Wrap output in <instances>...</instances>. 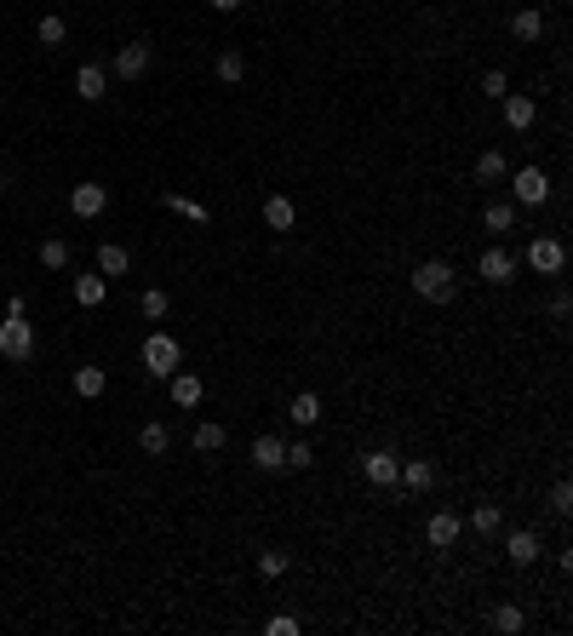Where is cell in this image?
Masks as SVG:
<instances>
[{
  "instance_id": "obj_7",
  "label": "cell",
  "mask_w": 573,
  "mask_h": 636,
  "mask_svg": "<svg viewBox=\"0 0 573 636\" xmlns=\"http://www.w3.org/2000/svg\"><path fill=\"white\" fill-rule=\"evenodd\" d=\"M104 206H109L104 183H75V190H69V213L75 218H104Z\"/></svg>"
},
{
  "instance_id": "obj_15",
  "label": "cell",
  "mask_w": 573,
  "mask_h": 636,
  "mask_svg": "<svg viewBox=\"0 0 573 636\" xmlns=\"http://www.w3.org/2000/svg\"><path fill=\"white\" fill-rule=\"evenodd\" d=\"M264 224H270L275 236H287V229L298 224V206H292L287 195H270V201H264Z\"/></svg>"
},
{
  "instance_id": "obj_35",
  "label": "cell",
  "mask_w": 573,
  "mask_h": 636,
  "mask_svg": "<svg viewBox=\"0 0 573 636\" xmlns=\"http://www.w3.org/2000/svg\"><path fill=\"white\" fill-rule=\"evenodd\" d=\"M161 201L173 206V213H184V218H195V224H206V206H195V201H184V195H173V190H166Z\"/></svg>"
},
{
  "instance_id": "obj_41",
  "label": "cell",
  "mask_w": 573,
  "mask_h": 636,
  "mask_svg": "<svg viewBox=\"0 0 573 636\" xmlns=\"http://www.w3.org/2000/svg\"><path fill=\"white\" fill-rule=\"evenodd\" d=\"M0 195H6V173H0Z\"/></svg>"
},
{
  "instance_id": "obj_33",
  "label": "cell",
  "mask_w": 573,
  "mask_h": 636,
  "mask_svg": "<svg viewBox=\"0 0 573 636\" xmlns=\"http://www.w3.org/2000/svg\"><path fill=\"white\" fill-rule=\"evenodd\" d=\"M287 568H292L287 550H264V556H259V579H282Z\"/></svg>"
},
{
  "instance_id": "obj_31",
  "label": "cell",
  "mask_w": 573,
  "mask_h": 636,
  "mask_svg": "<svg viewBox=\"0 0 573 636\" xmlns=\"http://www.w3.org/2000/svg\"><path fill=\"white\" fill-rule=\"evenodd\" d=\"M505 173H510V161H505V155H499V150H487L482 161H476V178H482V183H499Z\"/></svg>"
},
{
  "instance_id": "obj_21",
  "label": "cell",
  "mask_w": 573,
  "mask_h": 636,
  "mask_svg": "<svg viewBox=\"0 0 573 636\" xmlns=\"http://www.w3.org/2000/svg\"><path fill=\"white\" fill-rule=\"evenodd\" d=\"M224 442H229L224 424H213V419H201V424H195V436H190L195 454H224Z\"/></svg>"
},
{
  "instance_id": "obj_38",
  "label": "cell",
  "mask_w": 573,
  "mask_h": 636,
  "mask_svg": "<svg viewBox=\"0 0 573 636\" xmlns=\"http://www.w3.org/2000/svg\"><path fill=\"white\" fill-rule=\"evenodd\" d=\"M573 315V299H568V287L562 292H551V322H568Z\"/></svg>"
},
{
  "instance_id": "obj_27",
  "label": "cell",
  "mask_w": 573,
  "mask_h": 636,
  "mask_svg": "<svg viewBox=\"0 0 573 636\" xmlns=\"http://www.w3.org/2000/svg\"><path fill=\"white\" fill-rule=\"evenodd\" d=\"M482 224H487V229H493V236H505V229H510V224H516V206H510V201H487V213H482Z\"/></svg>"
},
{
  "instance_id": "obj_23",
  "label": "cell",
  "mask_w": 573,
  "mask_h": 636,
  "mask_svg": "<svg viewBox=\"0 0 573 636\" xmlns=\"http://www.w3.org/2000/svg\"><path fill=\"white\" fill-rule=\"evenodd\" d=\"M138 447H143L150 459H166V454H173V430H166V424H143V430H138Z\"/></svg>"
},
{
  "instance_id": "obj_20",
  "label": "cell",
  "mask_w": 573,
  "mask_h": 636,
  "mask_svg": "<svg viewBox=\"0 0 573 636\" xmlns=\"http://www.w3.org/2000/svg\"><path fill=\"white\" fill-rule=\"evenodd\" d=\"M166 384H173V401H178V407H201V396H206V390H201V378H195V373H173V378H166Z\"/></svg>"
},
{
  "instance_id": "obj_25",
  "label": "cell",
  "mask_w": 573,
  "mask_h": 636,
  "mask_svg": "<svg viewBox=\"0 0 573 636\" xmlns=\"http://www.w3.org/2000/svg\"><path fill=\"white\" fill-rule=\"evenodd\" d=\"M213 75L224 81V87H241V75H247V58H241V52H218Z\"/></svg>"
},
{
  "instance_id": "obj_36",
  "label": "cell",
  "mask_w": 573,
  "mask_h": 636,
  "mask_svg": "<svg viewBox=\"0 0 573 636\" xmlns=\"http://www.w3.org/2000/svg\"><path fill=\"white\" fill-rule=\"evenodd\" d=\"M482 92H487V97H505V92H510V75H505V69H487Z\"/></svg>"
},
{
  "instance_id": "obj_5",
  "label": "cell",
  "mask_w": 573,
  "mask_h": 636,
  "mask_svg": "<svg viewBox=\"0 0 573 636\" xmlns=\"http://www.w3.org/2000/svg\"><path fill=\"white\" fill-rule=\"evenodd\" d=\"M361 476H368L373 487H396V476H401V459L390 454V447H373V454H361Z\"/></svg>"
},
{
  "instance_id": "obj_6",
  "label": "cell",
  "mask_w": 573,
  "mask_h": 636,
  "mask_svg": "<svg viewBox=\"0 0 573 636\" xmlns=\"http://www.w3.org/2000/svg\"><path fill=\"white\" fill-rule=\"evenodd\" d=\"M476 270H482L487 287H510V281H516V259H510L505 247H487L482 259H476Z\"/></svg>"
},
{
  "instance_id": "obj_26",
  "label": "cell",
  "mask_w": 573,
  "mask_h": 636,
  "mask_svg": "<svg viewBox=\"0 0 573 636\" xmlns=\"http://www.w3.org/2000/svg\"><path fill=\"white\" fill-rule=\"evenodd\" d=\"M35 41L52 52V46H64V41H69V23H64V18H41V23H35Z\"/></svg>"
},
{
  "instance_id": "obj_16",
  "label": "cell",
  "mask_w": 573,
  "mask_h": 636,
  "mask_svg": "<svg viewBox=\"0 0 573 636\" xmlns=\"http://www.w3.org/2000/svg\"><path fill=\"white\" fill-rule=\"evenodd\" d=\"M132 270V252L127 247H120V241H104V247H97V275H127Z\"/></svg>"
},
{
  "instance_id": "obj_4",
  "label": "cell",
  "mask_w": 573,
  "mask_h": 636,
  "mask_svg": "<svg viewBox=\"0 0 573 636\" xmlns=\"http://www.w3.org/2000/svg\"><path fill=\"white\" fill-rule=\"evenodd\" d=\"M510 195H516V206H545L551 201V178H545L539 167H522V173L510 178Z\"/></svg>"
},
{
  "instance_id": "obj_32",
  "label": "cell",
  "mask_w": 573,
  "mask_h": 636,
  "mask_svg": "<svg viewBox=\"0 0 573 636\" xmlns=\"http://www.w3.org/2000/svg\"><path fill=\"white\" fill-rule=\"evenodd\" d=\"M41 264H46V270H69V241H41Z\"/></svg>"
},
{
  "instance_id": "obj_40",
  "label": "cell",
  "mask_w": 573,
  "mask_h": 636,
  "mask_svg": "<svg viewBox=\"0 0 573 636\" xmlns=\"http://www.w3.org/2000/svg\"><path fill=\"white\" fill-rule=\"evenodd\" d=\"M213 6H218V12H241V0H213Z\"/></svg>"
},
{
  "instance_id": "obj_9",
  "label": "cell",
  "mask_w": 573,
  "mask_h": 636,
  "mask_svg": "<svg viewBox=\"0 0 573 636\" xmlns=\"http://www.w3.org/2000/svg\"><path fill=\"white\" fill-rule=\"evenodd\" d=\"M562 264H568V247H562V241H533V247H528V270L562 275Z\"/></svg>"
},
{
  "instance_id": "obj_22",
  "label": "cell",
  "mask_w": 573,
  "mask_h": 636,
  "mask_svg": "<svg viewBox=\"0 0 573 636\" xmlns=\"http://www.w3.org/2000/svg\"><path fill=\"white\" fill-rule=\"evenodd\" d=\"M104 390H109V373H104V367H75V396H81V401H97Z\"/></svg>"
},
{
  "instance_id": "obj_34",
  "label": "cell",
  "mask_w": 573,
  "mask_h": 636,
  "mask_svg": "<svg viewBox=\"0 0 573 636\" xmlns=\"http://www.w3.org/2000/svg\"><path fill=\"white\" fill-rule=\"evenodd\" d=\"M287 470H310V464H315V454H310V442H287Z\"/></svg>"
},
{
  "instance_id": "obj_29",
  "label": "cell",
  "mask_w": 573,
  "mask_h": 636,
  "mask_svg": "<svg viewBox=\"0 0 573 636\" xmlns=\"http://www.w3.org/2000/svg\"><path fill=\"white\" fill-rule=\"evenodd\" d=\"M166 310H173V299H166L161 287H150V292H143V299H138V315H143V322H161Z\"/></svg>"
},
{
  "instance_id": "obj_3",
  "label": "cell",
  "mask_w": 573,
  "mask_h": 636,
  "mask_svg": "<svg viewBox=\"0 0 573 636\" xmlns=\"http://www.w3.org/2000/svg\"><path fill=\"white\" fill-rule=\"evenodd\" d=\"M0 356H6V361H29V356H35V327H29V315H6V322H0Z\"/></svg>"
},
{
  "instance_id": "obj_1",
  "label": "cell",
  "mask_w": 573,
  "mask_h": 636,
  "mask_svg": "<svg viewBox=\"0 0 573 636\" xmlns=\"http://www.w3.org/2000/svg\"><path fill=\"white\" fill-rule=\"evenodd\" d=\"M413 292H419V299H430V304H453V299H459V275H453V264L424 259L419 270H413Z\"/></svg>"
},
{
  "instance_id": "obj_2",
  "label": "cell",
  "mask_w": 573,
  "mask_h": 636,
  "mask_svg": "<svg viewBox=\"0 0 573 636\" xmlns=\"http://www.w3.org/2000/svg\"><path fill=\"white\" fill-rule=\"evenodd\" d=\"M178 361H184V350H178L173 333H150V338H143V373H150V378H173Z\"/></svg>"
},
{
  "instance_id": "obj_39",
  "label": "cell",
  "mask_w": 573,
  "mask_h": 636,
  "mask_svg": "<svg viewBox=\"0 0 573 636\" xmlns=\"http://www.w3.org/2000/svg\"><path fill=\"white\" fill-rule=\"evenodd\" d=\"M264 631H270V636H298V619H287V614H282V619H270Z\"/></svg>"
},
{
  "instance_id": "obj_28",
  "label": "cell",
  "mask_w": 573,
  "mask_h": 636,
  "mask_svg": "<svg viewBox=\"0 0 573 636\" xmlns=\"http://www.w3.org/2000/svg\"><path fill=\"white\" fill-rule=\"evenodd\" d=\"M522 625H528V619H522L516 602H499V608H493V631H499V636H516Z\"/></svg>"
},
{
  "instance_id": "obj_17",
  "label": "cell",
  "mask_w": 573,
  "mask_h": 636,
  "mask_svg": "<svg viewBox=\"0 0 573 636\" xmlns=\"http://www.w3.org/2000/svg\"><path fill=\"white\" fill-rule=\"evenodd\" d=\"M287 419H292V424H304V430H310V424L321 419V396H315V390H298V396L287 401Z\"/></svg>"
},
{
  "instance_id": "obj_19",
  "label": "cell",
  "mask_w": 573,
  "mask_h": 636,
  "mask_svg": "<svg viewBox=\"0 0 573 636\" xmlns=\"http://www.w3.org/2000/svg\"><path fill=\"white\" fill-rule=\"evenodd\" d=\"M282 459H287L282 436H259V442H252V464H259V470H282Z\"/></svg>"
},
{
  "instance_id": "obj_37",
  "label": "cell",
  "mask_w": 573,
  "mask_h": 636,
  "mask_svg": "<svg viewBox=\"0 0 573 636\" xmlns=\"http://www.w3.org/2000/svg\"><path fill=\"white\" fill-rule=\"evenodd\" d=\"M551 510H556V516H568V510H573V487H568V482L551 487Z\"/></svg>"
},
{
  "instance_id": "obj_30",
  "label": "cell",
  "mask_w": 573,
  "mask_h": 636,
  "mask_svg": "<svg viewBox=\"0 0 573 636\" xmlns=\"http://www.w3.org/2000/svg\"><path fill=\"white\" fill-rule=\"evenodd\" d=\"M470 528H476V533H499V528H505V510H499V505H476V510H470Z\"/></svg>"
},
{
  "instance_id": "obj_8",
  "label": "cell",
  "mask_w": 573,
  "mask_h": 636,
  "mask_svg": "<svg viewBox=\"0 0 573 636\" xmlns=\"http://www.w3.org/2000/svg\"><path fill=\"white\" fill-rule=\"evenodd\" d=\"M115 75H120V81H143V75H150V46H143V41H127V46L115 52Z\"/></svg>"
},
{
  "instance_id": "obj_14",
  "label": "cell",
  "mask_w": 573,
  "mask_h": 636,
  "mask_svg": "<svg viewBox=\"0 0 573 636\" xmlns=\"http://www.w3.org/2000/svg\"><path fill=\"white\" fill-rule=\"evenodd\" d=\"M396 482H407L413 493H430V487H436V464H430V459H401V476H396Z\"/></svg>"
},
{
  "instance_id": "obj_11",
  "label": "cell",
  "mask_w": 573,
  "mask_h": 636,
  "mask_svg": "<svg viewBox=\"0 0 573 636\" xmlns=\"http://www.w3.org/2000/svg\"><path fill=\"white\" fill-rule=\"evenodd\" d=\"M539 533H533V528H516V533H510V539H505V556L510 562H516V568H533V562H539Z\"/></svg>"
},
{
  "instance_id": "obj_10",
  "label": "cell",
  "mask_w": 573,
  "mask_h": 636,
  "mask_svg": "<svg viewBox=\"0 0 573 636\" xmlns=\"http://www.w3.org/2000/svg\"><path fill=\"white\" fill-rule=\"evenodd\" d=\"M459 533H465V522H459L453 510H436V516L424 522V539H430L436 550H453V545H459Z\"/></svg>"
},
{
  "instance_id": "obj_12",
  "label": "cell",
  "mask_w": 573,
  "mask_h": 636,
  "mask_svg": "<svg viewBox=\"0 0 573 636\" xmlns=\"http://www.w3.org/2000/svg\"><path fill=\"white\" fill-rule=\"evenodd\" d=\"M75 92H81V104H97V97L109 92V69L104 64H81L75 69Z\"/></svg>"
},
{
  "instance_id": "obj_18",
  "label": "cell",
  "mask_w": 573,
  "mask_h": 636,
  "mask_svg": "<svg viewBox=\"0 0 573 636\" xmlns=\"http://www.w3.org/2000/svg\"><path fill=\"white\" fill-rule=\"evenodd\" d=\"M510 35H516V41H522V46H533V41H539V35H545V12H533V6H522V12H516V18H510Z\"/></svg>"
},
{
  "instance_id": "obj_13",
  "label": "cell",
  "mask_w": 573,
  "mask_h": 636,
  "mask_svg": "<svg viewBox=\"0 0 573 636\" xmlns=\"http://www.w3.org/2000/svg\"><path fill=\"white\" fill-rule=\"evenodd\" d=\"M533 115H539V104H533L528 92H505V127H510V132H528Z\"/></svg>"
},
{
  "instance_id": "obj_24",
  "label": "cell",
  "mask_w": 573,
  "mask_h": 636,
  "mask_svg": "<svg viewBox=\"0 0 573 636\" xmlns=\"http://www.w3.org/2000/svg\"><path fill=\"white\" fill-rule=\"evenodd\" d=\"M104 292H109L104 275H75V304H81V310H97V304H104Z\"/></svg>"
}]
</instances>
